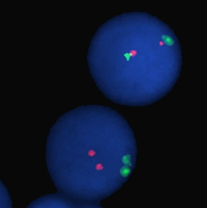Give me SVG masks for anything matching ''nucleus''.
I'll list each match as a JSON object with an SVG mask.
<instances>
[{
	"label": "nucleus",
	"mask_w": 207,
	"mask_h": 208,
	"mask_svg": "<svg viewBox=\"0 0 207 208\" xmlns=\"http://www.w3.org/2000/svg\"><path fill=\"white\" fill-rule=\"evenodd\" d=\"M162 39L164 41V43H165V44L168 46H172L174 44V39L170 36L166 35H162Z\"/></svg>",
	"instance_id": "3"
},
{
	"label": "nucleus",
	"mask_w": 207,
	"mask_h": 208,
	"mask_svg": "<svg viewBox=\"0 0 207 208\" xmlns=\"http://www.w3.org/2000/svg\"><path fill=\"white\" fill-rule=\"evenodd\" d=\"M159 45L160 46H163L164 45V42H162V41H159Z\"/></svg>",
	"instance_id": "4"
},
{
	"label": "nucleus",
	"mask_w": 207,
	"mask_h": 208,
	"mask_svg": "<svg viewBox=\"0 0 207 208\" xmlns=\"http://www.w3.org/2000/svg\"><path fill=\"white\" fill-rule=\"evenodd\" d=\"M76 109L61 116L47 138L46 162L60 199L70 207H99L128 180L123 166L134 169L137 153L129 125L95 124Z\"/></svg>",
	"instance_id": "1"
},
{
	"label": "nucleus",
	"mask_w": 207,
	"mask_h": 208,
	"mask_svg": "<svg viewBox=\"0 0 207 208\" xmlns=\"http://www.w3.org/2000/svg\"><path fill=\"white\" fill-rule=\"evenodd\" d=\"M138 54L137 50L135 48H132L129 50L128 52H126L123 54V56L125 58L127 62H129L131 57H135Z\"/></svg>",
	"instance_id": "2"
}]
</instances>
